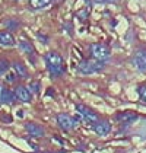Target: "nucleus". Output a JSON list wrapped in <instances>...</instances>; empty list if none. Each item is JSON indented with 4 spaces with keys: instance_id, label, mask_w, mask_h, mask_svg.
<instances>
[{
    "instance_id": "12",
    "label": "nucleus",
    "mask_w": 146,
    "mask_h": 153,
    "mask_svg": "<svg viewBox=\"0 0 146 153\" xmlns=\"http://www.w3.org/2000/svg\"><path fill=\"white\" fill-rule=\"evenodd\" d=\"M15 98H16V96H15V92L9 91V89H4V91H3V95H1V102H4V104H12Z\"/></svg>"
},
{
    "instance_id": "21",
    "label": "nucleus",
    "mask_w": 146,
    "mask_h": 153,
    "mask_svg": "<svg viewBox=\"0 0 146 153\" xmlns=\"http://www.w3.org/2000/svg\"><path fill=\"white\" fill-rule=\"evenodd\" d=\"M97 1H104V3L107 1V3H108V1H115V0H97Z\"/></svg>"
},
{
    "instance_id": "20",
    "label": "nucleus",
    "mask_w": 146,
    "mask_h": 153,
    "mask_svg": "<svg viewBox=\"0 0 146 153\" xmlns=\"http://www.w3.org/2000/svg\"><path fill=\"white\" fill-rule=\"evenodd\" d=\"M3 91H4V88L0 85V102H1V95H3Z\"/></svg>"
},
{
    "instance_id": "1",
    "label": "nucleus",
    "mask_w": 146,
    "mask_h": 153,
    "mask_svg": "<svg viewBox=\"0 0 146 153\" xmlns=\"http://www.w3.org/2000/svg\"><path fill=\"white\" fill-rule=\"evenodd\" d=\"M45 63H47V67L51 71V74H54V76L61 74L64 70V61L61 59V56L54 51L45 54Z\"/></svg>"
},
{
    "instance_id": "16",
    "label": "nucleus",
    "mask_w": 146,
    "mask_h": 153,
    "mask_svg": "<svg viewBox=\"0 0 146 153\" xmlns=\"http://www.w3.org/2000/svg\"><path fill=\"white\" fill-rule=\"evenodd\" d=\"M137 94H139V98H140V101L146 104V85H142V86H139V89H137Z\"/></svg>"
},
{
    "instance_id": "6",
    "label": "nucleus",
    "mask_w": 146,
    "mask_h": 153,
    "mask_svg": "<svg viewBox=\"0 0 146 153\" xmlns=\"http://www.w3.org/2000/svg\"><path fill=\"white\" fill-rule=\"evenodd\" d=\"M133 64L137 70L146 71V51H137L133 57Z\"/></svg>"
},
{
    "instance_id": "15",
    "label": "nucleus",
    "mask_w": 146,
    "mask_h": 153,
    "mask_svg": "<svg viewBox=\"0 0 146 153\" xmlns=\"http://www.w3.org/2000/svg\"><path fill=\"white\" fill-rule=\"evenodd\" d=\"M19 48H21L24 53H28V54H32V53H34L32 45H31L29 42H26V41H21V42H19Z\"/></svg>"
},
{
    "instance_id": "14",
    "label": "nucleus",
    "mask_w": 146,
    "mask_h": 153,
    "mask_svg": "<svg viewBox=\"0 0 146 153\" xmlns=\"http://www.w3.org/2000/svg\"><path fill=\"white\" fill-rule=\"evenodd\" d=\"M13 67H15V70H16V74H19L21 77H28V70H26V67H25L24 64L15 63Z\"/></svg>"
},
{
    "instance_id": "3",
    "label": "nucleus",
    "mask_w": 146,
    "mask_h": 153,
    "mask_svg": "<svg viewBox=\"0 0 146 153\" xmlns=\"http://www.w3.org/2000/svg\"><path fill=\"white\" fill-rule=\"evenodd\" d=\"M105 67L104 63L98 61V60H86V61H82L79 64V71L80 73H85V74H91V73H98Z\"/></svg>"
},
{
    "instance_id": "4",
    "label": "nucleus",
    "mask_w": 146,
    "mask_h": 153,
    "mask_svg": "<svg viewBox=\"0 0 146 153\" xmlns=\"http://www.w3.org/2000/svg\"><path fill=\"white\" fill-rule=\"evenodd\" d=\"M76 109H77V114H79V115H82V118L86 120V121H91V123H97L98 121L97 114H95L92 109L86 108L85 105H77L76 106Z\"/></svg>"
},
{
    "instance_id": "7",
    "label": "nucleus",
    "mask_w": 146,
    "mask_h": 153,
    "mask_svg": "<svg viewBox=\"0 0 146 153\" xmlns=\"http://www.w3.org/2000/svg\"><path fill=\"white\" fill-rule=\"evenodd\" d=\"M57 123H59V126H60L63 130H70L73 126H74V120H73L70 115H67V114L57 115Z\"/></svg>"
},
{
    "instance_id": "10",
    "label": "nucleus",
    "mask_w": 146,
    "mask_h": 153,
    "mask_svg": "<svg viewBox=\"0 0 146 153\" xmlns=\"http://www.w3.org/2000/svg\"><path fill=\"white\" fill-rule=\"evenodd\" d=\"M26 130L32 134V136H35V137H41L42 136V128L39 127V126H36V124H32V123H29V124H26Z\"/></svg>"
},
{
    "instance_id": "11",
    "label": "nucleus",
    "mask_w": 146,
    "mask_h": 153,
    "mask_svg": "<svg viewBox=\"0 0 146 153\" xmlns=\"http://www.w3.org/2000/svg\"><path fill=\"white\" fill-rule=\"evenodd\" d=\"M51 1L53 0H29V3H31V6L34 9H44V7L48 6Z\"/></svg>"
},
{
    "instance_id": "13",
    "label": "nucleus",
    "mask_w": 146,
    "mask_h": 153,
    "mask_svg": "<svg viewBox=\"0 0 146 153\" xmlns=\"http://www.w3.org/2000/svg\"><path fill=\"white\" fill-rule=\"evenodd\" d=\"M115 118H117L118 121H133V120H136V118H137V115L129 111V112H121V114L115 115Z\"/></svg>"
},
{
    "instance_id": "17",
    "label": "nucleus",
    "mask_w": 146,
    "mask_h": 153,
    "mask_svg": "<svg viewBox=\"0 0 146 153\" xmlns=\"http://www.w3.org/2000/svg\"><path fill=\"white\" fill-rule=\"evenodd\" d=\"M7 70H9V61L1 59L0 60V74H4Z\"/></svg>"
},
{
    "instance_id": "18",
    "label": "nucleus",
    "mask_w": 146,
    "mask_h": 153,
    "mask_svg": "<svg viewBox=\"0 0 146 153\" xmlns=\"http://www.w3.org/2000/svg\"><path fill=\"white\" fill-rule=\"evenodd\" d=\"M16 76H18V74H16L15 71H9V73L6 74V82H9V83L16 82V79H18Z\"/></svg>"
},
{
    "instance_id": "8",
    "label": "nucleus",
    "mask_w": 146,
    "mask_h": 153,
    "mask_svg": "<svg viewBox=\"0 0 146 153\" xmlns=\"http://www.w3.org/2000/svg\"><path fill=\"white\" fill-rule=\"evenodd\" d=\"M94 130L99 136H105V134H108L110 130H111V124L108 121H97L95 126H94Z\"/></svg>"
},
{
    "instance_id": "9",
    "label": "nucleus",
    "mask_w": 146,
    "mask_h": 153,
    "mask_svg": "<svg viewBox=\"0 0 146 153\" xmlns=\"http://www.w3.org/2000/svg\"><path fill=\"white\" fill-rule=\"evenodd\" d=\"M16 42H15V38L10 32H7V31H1L0 32V45H4V47H12L15 45Z\"/></svg>"
},
{
    "instance_id": "5",
    "label": "nucleus",
    "mask_w": 146,
    "mask_h": 153,
    "mask_svg": "<svg viewBox=\"0 0 146 153\" xmlns=\"http://www.w3.org/2000/svg\"><path fill=\"white\" fill-rule=\"evenodd\" d=\"M15 96H16V99L18 101H21V102H31V98H32V95H31V91L28 89V88H25V86H18L16 89H15Z\"/></svg>"
},
{
    "instance_id": "2",
    "label": "nucleus",
    "mask_w": 146,
    "mask_h": 153,
    "mask_svg": "<svg viewBox=\"0 0 146 153\" xmlns=\"http://www.w3.org/2000/svg\"><path fill=\"white\" fill-rule=\"evenodd\" d=\"M91 56L94 60H98L101 63H105L111 59V53H110V48L105 44H92L91 45Z\"/></svg>"
},
{
    "instance_id": "19",
    "label": "nucleus",
    "mask_w": 146,
    "mask_h": 153,
    "mask_svg": "<svg viewBox=\"0 0 146 153\" xmlns=\"http://www.w3.org/2000/svg\"><path fill=\"white\" fill-rule=\"evenodd\" d=\"M31 89H32V92H38V88H39V83L38 82H31Z\"/></svg>"
}]
</instances>
